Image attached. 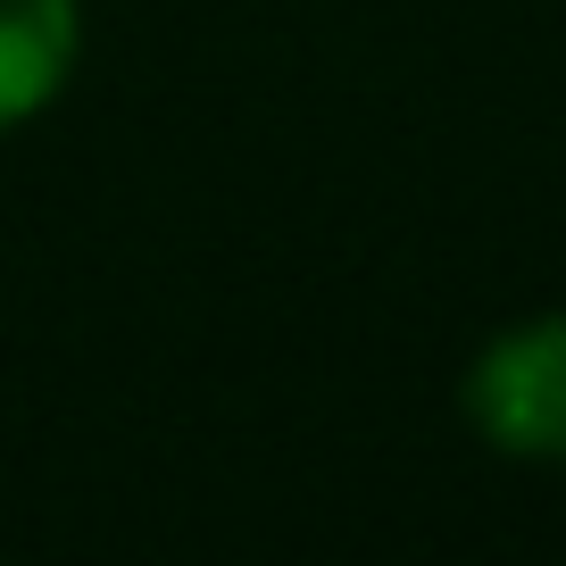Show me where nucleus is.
<instances>
[{
  "instance_id": "nucleus-1",
  "label": "nucleus",
  "mask_w": 566,
  "mask_h": 566,
  "mask_svg": "<svg viewBox=\"0 0 566 566\" xmlns=\"http://www.w3.org/2000/svg\"><path fill=\"white\" fill-rule=\"evenodd\" d=\"M459 400H467V424L500 459L566 467V308L483 342Z\"/></svg>"
},
{
  "instance_id": "nucleus-2",
  "label": "nucleus",
  "mask_w": 566,
  "mask_h": 566,
  "mask_svg": "<svg viewBox=\"0 0 566 566\" xmlns=\"http://www.w3.org/2000/svg\"><path fill=\"white\" fill-rule=\"evenodd\" d=\"M84 51V9L75 0H0V134L67 92Z\"/></svg>"
}]
</instances>
